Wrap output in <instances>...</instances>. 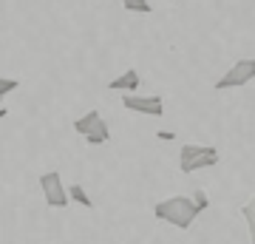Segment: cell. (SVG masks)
Here are the masks:
<instances>
[{
	"instance_id": "cell-4",
	"label": "cell",
	"mask_w": 255,
	"mask_h": 244,
	"mask_svg": "<svg viewBox=\"0 0 255 244\" xmlns=\"http://www.w3.org/2000/svg\"><path fill=\"white\" fill-rule=\"evenodd\" d=\"M40 190H43V196H46L48 208H68V193H65L63 176L57 171H48V173L40 176Z\"/></svg>"
},
{
	"instance_id": "cell-13",
	"label": "cell",
	"mask_w": 255,
	"mask_h": 244,
	"mask_svg": "<svg viewBox=\"0 0 255 244\" xmlns=\"http://www.w3.org/2000/svg\"><path fill=\"white\" fill-rule=\"evenodd\" d=\"M3 97H6V91H0V102H3Z\"/></svg>"
},
{
	"instance_id": "cell-8",
	"label": "cell",
	"mask_w": 255,
	"mask_h": 244,
	"mask_svg": "<svg viewBox=\"0 0 255 244\" xmlns=\"http://www.w3.org/2000/svg\"><path fill=\"white\" fill-rule=\"evenodd\" d=\"M65 193H68V202H77V205H82V208H94L91 196L85 193V188H82V185H71Z\"/></svg>"
},
{
	"instance_id": "cell-1",
	"label": "cell",
	"mask_w": 255,
	"mask_h": 244,
	"mask_svg": "<svg viewBox=\"0 0 255 244\" xmlns=\"http://www.w3.org/2000/svg\"><path fill=\"white\" fill-rule=\"evenodd\" d=\"M153 216L162 219V222H167V225H173V227L187 230V227L199 219V210H196V205H193L190 196H170V199H164V202L156 205Z\"/></svg>"
},
{
	"instance_id": "cell-2",
	"label": "cell",
	"mask_w": 255,
	"mask_h": 244,
	"mask_svg": "<svg viewBox=\"0 0 255 244\" xmlns=\"http://www.w3.org/2000/svg\"><path fill=\"white\" fill-rule=\"evenodd\" d=\"M219 165V151L213 145H182L179 151V171L182 173H196L201 168Z\"/></svg>"
},
{
	"instance_id": "cell-7",
	"label": "cell",
	"mask_w": 255,
	"mask_h": 244,
	"mask_svg": "<svg viewBox=\"0 0 255 244\" xmlns=\"http://www.w3.org/2000/svg\"><path fill=\"white\" fill-rule=\"evenodd\" d=\"M139 74H136V68H128L122 77H117V80H111L108 82V88L111 91H136L139 88Z\"/></svg>"
},
{
	"instance_id": "cell-6",
	"label": "cell",
	"mask_w": 255,
	"mask_h": 244,
	"mask_svg": "<svg viewBox=\"0 0 255 244\" xmlns=\"http://www.w3.org/2000/svg\"><path fill=\"white\" fill-rule=\"evenodd\" d=\"M122 105H125L128 111L147 114V117H162L164 114L162 97H133V94H125V97H122Z\"/></svg>"
},
{
	"instance_id": "cell-5",
	"label": "cell",
	"mask_w": 255,
	"mask_h": 244,
	"mask_svg": "<svg viewBox=\"0 0 255 244\" xmlns=\"http://www.w3.org/2000/svg\"><path fill=\"white\" fill-rule=\"evenodd\" d=\"M253 77H255V60L253 57H244V60H238V63L216 82V91H227V88L247 85V82H253Z\"/></svg>"
},
{
	"instance_id": "cell-3",
	"label": "cell",
	"mask_w": 255,
	"mask_h": 244,
	"mask_svg": "<svg viewBox=\"0 0 255 244\" xmlns=\"http://www.w3.org/2000/svg\"><path fill=\"white\" fill-rule=\"evenodd\" d=\"M74 131L82 134V139L88 145H105L111 139V128H108V122L102 119L100 111H88L85 117H80L74 122Z\"/></svg>"
},
{
	"instance_id": "cell-9",
	"label": "cell",
	"mask_w": 255,
	"mask_h": 244,
	"mask_svg": "<svg viewBox=\"0 0 255 244\" xmlns=\"http://www.w3.org/2000/svg\"><path fill=\"white\" fill-rule=\"evenodd\" d=\"M122 6H125L128 11H139V14H150V3L147 0H122Z\"/></svg>"
},
{
	"instance_id": "cell-12",
	"label": "cell",
	"mask_w": 255,
	"mask_h": 244,
	"mask_svg": "<svg viewBox=\"0 0 255 244\" xmlns=\"http://www.w3.org/2000/svg\"><path fill=\"white\" fill-rule=\"evenodd\" d=\"M241 213H244L247 227H250V236H253V227H255V208H253V202H250V205H244V208H241Z\"/></svg>"
},
{
	"instance_id": "cell-11",
	"label": "cell",
	"mask_w": 255,
	"mask_h": 244,
	"mask_svg": "<svg viewBox=\"0 0 255 244\" xmlns=\"http://www.w3.org/2000/svg\"><path fill=\"white\" fill-rule=\"evenodd\" d=\"M20 88V80H14V77H0V91H6V94H11V91Z\"/></svg>"
},
{
	"instance_id": "cell-10",
	"label": "cell",
	"mask_w": 255,
	"mask_h": 244,
	"mask_svg": "<svg viewBox=\"0 0 255 244\" xmlns=\"http://www.w3.org/2000/svg\"><path fill=\"white\" fill-rule=\"evenodd\" d=\"M193 205H196V210H199V213H204V210L210 208L207 193H204V190H196V193H193Z\"/></svg>"
}]
</instances>
